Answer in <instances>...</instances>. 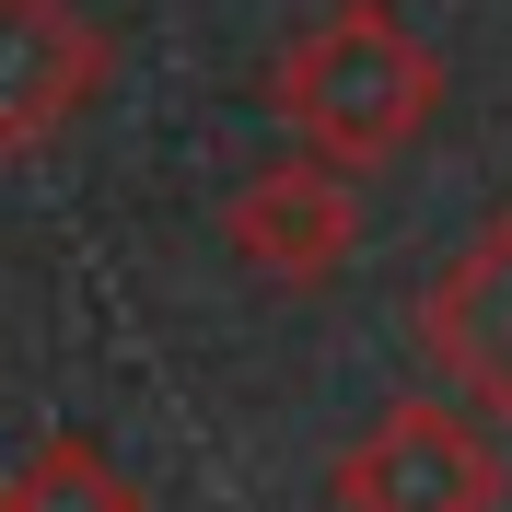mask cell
<instances>
[{
	"mask_svg": "<svg viewBox=\"0 0 512 512\" xmlns=\"http://www.w3.org/2000/svg\"><path fill=\"white\" fill-rule=\"evenodd\" d=\"M501 443L443 396H396L338 443L326 501L338 512H501Z\"/></svg>",
	"mask_w": 512,
	"mask_h": 512,
	"instance_id": "obj_2",
	"label": "cell"
},
{
	"mask_svg": "<svg viewBox=\"0 0 512 512\" xmlns=\"http://www.w3.org/2000/svg\"><path fill=\"white\" fill-rule=\"evenodd\" d=\"M419 350L443 373V408L512 419V210L454 245V268L419 291Z\"/></svg>",
	"mask_w": 512,
	"mask_h": 512,
	"instance_id": "obj_4",
	"label": "cell"
},
{
	"mask_svg": "<svg viewBox=\"0 0 512 512\" xmlns=\"http://www.w3.org/2000/svg\"><path fill=\"white\" fill-rule=\"evenodd\" d=\"M222 245L245 256L256 280H280V291L338 280L361 256V175H338V163H315V152L256 163L245 187L222 198Z\"/></svg>",
	"mask_w": 512,
	"mask_h": 512,
	"instance_id": "obj_3",
	"label": "cell"
},
{
	"mask_svg": "<svg viewBox=\"0 0 512 512\" xmlns=\"http://www.w3.org/2000/svg\"><path fill=\"white\" fill-rule=\"evenodd\" d=\"M431 105H443V59L396 0H326L268 59V117L291 128V152L338 163V175L396 163L431 128Z\"/></svg>",
	"mask_w": 512,
	"mask_h": 512,
	"instance_id": "obj_1",
	"label": "cell"
},
{
	"mask_svg": "<svg viewBox=\"0 0 512 512\" xmlns=\"http://www.w3.org/2000/svg\"><path fill=\"white\" fill-rule=\"evenodd\" d=\"M105 94V35L70 0H0V152L59 140Z\"/></svg>",
	"mask_w": 512,
	"mask_h": 512,
	"instance_id": "obj_5",
	"label": "cell"
},
{
	"mask_svg": "<svg viewBox=\"0 0 512 512\" xmlns=\"http://www.w3.org/2000/svg\"><path fill=\"white\" fill-rule=\"evenodd\" d=\"M0 512H140V478H128L117 454H94L82 431H59V443H35L0 478Z\"/></svg>",
	"mask_w": 512,
	"mask_h": 512,
	"instance_id": "obj_6",
	"label": "cell"
}]
</instances>
